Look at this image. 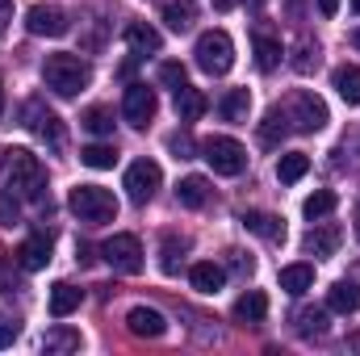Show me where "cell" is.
<instances>
[{
  "instance_id": "6da1fadb",
  "label": "cell",
  "mask_w": 360,
  "mask_h": 356,
  "mask_svg": "<svg viewBox=\"0 0 360 356\" xmlns=\"http://www.w3.org/2000/svg\"><path fill=\"white\" fill-rule=\"evenodd\" d=\"M0 189L21 197V201H42L46 197V168L34 151L25 147H8L4 164H0Z\"/></svg>"
},
{
  "instance_id": "7a4b0ae2",
  "label": "cell",
  "mask_w": 360,
  "mask_h": 356,
  "mask_svg": "<svg viewBox=\"0 0 360 356\" xmlns=\"http://www.w3.org/2000/svg\"><path fill=\"white\" fill-rule=\"evenodd\" d=\"M42 80H46V89H55L59 96H76V92H84L92 84V68L80 59V55L59 51V55H46Z\"/></svg>"
},
{
  "instance_id": "3957f363",
  "label": "cell",
  "mask_w": 360,
  "mask_h": 356,
  "mask_svg": "<svg viewBox=\"0 0 360 356\" xmlns=\"http://www.w3.org/2000/svg\"><path fill=\"white\" fill-rule=\"evenodd\" d=\"M68 205L89 227H101V222H113L117 218V197L109 189H101V184H76L72 197H68Z\"/></svg>"
},
{
  "instance_id": "277c9868",
  "label": "cell",
  "mask_w": 360,
  "mask_h": 356,
  "mask_svg": "<svg viewBox=\"0 0 360 356\" xmlns=\"http://www.w3.org/2000/svg\"><path fill=\"white\" fill-rule=\"evenodd\" d=\"M281 109H285L289 126L302 130V134H314V130L327 126V105H323V96H314L310 89H293L281 101Z\"/></svg>"
},
{
  "instance_id": "5b68a950",
  "label": "cell",
  "mask_w": 360,
  "mask_h": 356,
  "mask_svg": "<svg viewBox=\"0 0 360 356\" xmlns=\"http://www.w3.org/2000/svg\"><path fill=\"white\" fill-rule=\"evenodd\" d=\"M197 68L205 72V76H226L231 72V63H235V42H231V34L226 30H205L201 38H197Z\"/></svg>"
},
{
  "instance_id": "8992f818",
  "label": "cell",
  "mask_w": 360,
  "mask_h": 356,
  "mask_svg": "<svg viewBox=\"0 0 360 356\" xmlns=\"http://www.w3.org/2000/svg\"><path fill=\"white\" fill-rule=\"evenodd\" d=\"M201 160L218 172V177H239L248 168V151L239 139H226V134H214L201 143Z\"/></svg>"
},
{
  "instance_id": "52a82bcc",
  "label": "cell",
  "mask_w": 360,
  "mask_h": 356,
  "mask_svg": "<svg viewBox=\"0 0 360 356\" xmlns=\"http://www.w3.org/2000/svg\"><path fill=\"white\" fill-rule=\"evenodd\" d=\"M101 256H105V265L113 272L134 276L143 268V243H139V235H113V239L101 243Z\"/></svg>"
},
{
  "instance_id": "ba28073f",
  "label": "cell",
  "mask_w": 360,
  "mask_h": 356,
  "mask_svg": "<svg viewBox=\"0 0 360 356\" xmlns=\"http://www.w3.org/2000/svg\"><path fill=\"white\" fill-rule=\"evenodd\" d=\"M160 184H164V172H160L155 160H134V164L126 168V197H130L134 205H147V201L160 193Z\"/></svg>"
},
{
  "instance_id": "9c48e42d",
  "label": "cell",
  "mask_w": 360,
  "mask_h": 356,
  "mask_svg": "<svg viewBox=\"0 0 360 356\" xmlns=\"http://www.w3.org/2000/svg\"><path fill=\"white\" fill-rule=\"evenodd\" d=\"M21 122H25V130H34L42 143H51V147H63V122L38 101V96H30L25 105H21Z\"/></svg>"
},
{
  "instance_id": "30bf717a",
  "label": "cell",
  "mask_w": 360,
  "mask_h": 356,
  "mask_svg": "<svg viewBox=\"0 0 360 356\" xmlns=\"http://www.w3.org/2000/svg\"><path fill=\"white\" fill-rule=\"evenodd\" d=\"M155 109H160V96H155V89H147V84H130L126 96H122V113H126V122L139 126V130L151 126Z\"/></svg>"
},
{
  "instance_id": "8fae6325",
  "label": "cell",
  "mask_w": 360,
  "mask_h": 356,
  "mask_svg": "<svg viewBox=\"0 0 360 356\" xmlns=\"http://www.w3.org/2000/svg\"><path fill=\"white\" fill-rule=\"evenodd\" d=\"M25 30L38 34V38H63V34L72 30V21H68V13L55 8V4H34V8L25 13Z\"/></svg>"
},
{
  "instance_id": "7c38bea8",
  "label": "cell",
  "mask_w": 360,
  "mask_h": 356,
  "mask_svg": "<svg viewBox=\"0 0 360 356\" xmlns=\"http://www.w3.org/2000/svg\"><path fill=\"white\" fill-rule=\"evenodd\" d=\"M126 327H130V336H139V340H160V336L168 331V319H164L155 306H134V310L126 314Z\"/></svg>"
},
{
  "instance_id": "4fadbf2b",
  "label": "cell",
  "mask_w": 360,
  "mask_h": 356,
  "mask_svg": "<svg viewBox=\"0 0 360 356\" xmlns=\"http://www.w3.org/2000/svg\"><path fill=\"white\" fill-rule=\"evenodd\" d=\"M302 243H306L310 256H335V248L344 243V231H340L335 222H323V227H310Z\"/></svg>"
},
{
  "instance_id": "5bb4252c",
  "label": "cell",
  "mask_w": 360,
  "mask_h": 356,
  "mask_svg": "<svg viewBox=\"0 0 360 356\" xmlns=\"http://www.w3.org/2000/svg\"><path fill=\"white\" fill-rule=\"evenodd\" d=\"M17 265L25 268V272H38V268H46L51 265V235H30L17 252Z\"/></svg>"
},
{
  "instance_id": "9a60e30c",
  "label": "cell",
  "mask_w": 360,
  "mask_h": 356,
  "mask_svg": "<svg viewBox=\"0 0 360 356\" xmlns=\"http://www.w3.org/2000/svg\"><path fill=\"white\" fill-rule=\"evenodd\" d=\"M239 222H243L252 235L269 239V243H281V239H285V222H281L276 214H264V210H243V214H239Z\"/></svg>"
},
{
  "instance_id": "2e32d148",
  "label": "cell",
  "mask_w": 360,
  "mask_h": 356,
  "mask_svg": "<svg viewBox=\"0 0 360 356\" xmlns=\"http://www.w3.org/2000/svg\"><path fill=\"white\" fill-rule=\"evenodd\" d=\"M188 281H193L197 293H218V289L226 285V268L214 265V260H201V265L188 268Z\"/></svg>"
},
{
  "instance_id": "e0dca14e",
  "label": "cell",
  "mask_w": 360,
  "mask_h": 356,
  "mask_svg": "<svg viewBox=\"0 0 360 356\" xmlns=\"http://www.w3.org/2000/svg\"><path fill=\"white\" fill-rule=\"evenodd\" d=\"M327 310H335V314H356L360 310V285L356 281H335L331 293H327Z\"/></svg>"
},
{
  "instance_id": "ac0fdd59",
  "label": "cell",
  "mask_w": 360,
  "mask_h": 356,
  "mask_svg": "<svg viewBox=\"0 0 360 356\" xmlns=\"http://www.w3.org/2000/svg\"><path fill=\"white\" fill-rule=\"evenodd\" d=\"M164 21H168V30H176V34H184V30H193V21H197V0H164Z\"/></svg>"
},
{
  "instance_id": "d6986e66",
  "label": "cell",
  "mask_w": 360,
  "mask_h": 356,
  "mask_svg": "<svg viewBox=\"0 0 360 356\" xmlns=\"http://www.w3.org/2000/svg\"><path fill=\"white\" fill-rule=\"evenodd\" d=\"M80 302H84V293H80L76 285H68V281L51 285V314H55V319H68L72 310H80Z\"/></svg>"
},
{
  "instance_id": "ffe728a7",
  "label": "cell",
  "mask_w": 360,
  "mask_h": 356,
  "mask_svg": "<svg viewBox=\"0 0 360 356\" xmlns=\"http://www.w3.org/2000/svg\"><path fill=\"white\" fill-rule=\"evenodd\" d=\"M252 51H256V68H260V72H276V63H281V38H272V34H264V30H256Z\"/></svg>"
},
{
  "instance_id": "44dd1931",
  "label": "cell",
  "mask_w": 360,
  "mask_h": 356,
  "mask_svg": "<svg viewBox=\"0 0 360 356\" xmlns=\"http://www.w3.org/2000/svg\"><path fill=\"white\" fill-rule=\"evenodd\" d=\"M126 42H130V51H139V55H155L160 51V30L155 25H147V21H130L126 25Z\"/></svg>"
},
{
  "instance_id": "7402d4cb",
  "label": "cell",
  "mask_w": 360,
  "mask_h": 356,
  "mask_svg": "<svg viewBox=\"0 0 360 356\" xmlns=\"http://www.w3.org/2000/svg\"><path fill=\"white\" fill-rule=\"evenodd\" d=\"M264 314H269V298H264L260 289H248V293L235 302V319H239V323H264Z\"/></svg>"
},
{
  "instance_id": "603a6c76",
  "label": "cell",
  "mask_w": 360,
  "mask_h": 356,
  "mask_svg": "<svg viewBox=\"0 0 360 356\" xmlns=\"http://www.w3.org/2000/svg\"><path fill=\"white\" fill-rule=\"evenodd\" d=\"M205 109H210V101H205V92L201 89H188V84L176 89V117L180 122H197Z\"/></svg>"
},
{
  "instance_id": "cb8c5ba5",
  "label": "cell",
  "mask_w": 360,
  "mask_h": 356,
  "mask_svg": "<svg viewBox=\"0 0 360 356\" xmlns=\"http://www.w3.org/2000/svg\"><path fill=\"white\" fill-rule=\"evenodd\" d=\"M310 285H314V265H285L281 268V289H285V293L302 298Z\"/></svg>"
},
{
  "instance_id": "d4e9b609",
  "label": "cell",
  "mask_w": 360,
  "mask_h": 356,
  "mask_svg": "<svg viewBox=\"0 0 360 356\" xmlns=\"http://www.w3.org/2000/svg\"><path fill=\"white\" fill-rule=\"evenodd\" d=\"M289 130H293V126H289L285 109H281V105H272L269 113H264V122H260V143H264V147H276Z\"/></svg>"
},
{
  "instance_id": "484cf974",
  "label": "cell",
  "mask_w": 360,
  "mask_h": 356,
  "mask_svg": "<svg viewBox=\"0 0 360 356\" xmlns=\"http://www.w3.org/2000/svg\"><path fill=\"white\" fill-rule=\"evenodd\" d=\"M218 113H222L226 122H248V113H252V92L248 89H231L222 101H218Z\"/></svg>"
},
{
  "instance_id": "4316f807",
  "label": "cell",
  "mask_w": 360,
  "mask_h": 356,
  "mask_svg": "<svg viewBox=\"0 0 360 356\" xmlns=\"http://www.w3.org/2000/svg\"><path fill=\"white\" fill-rule=\"evenodd\" d=\"M331 84H335V92H340L348 105H360V68H356V63H344V68H335Z\"/></svg>"
},
{
  "instance_id": "83f0119b",
  "label": "cell",
  "mask_w": 360,
  "mask_h": 356,
  "mask_svg": "<svg viewBox=\"0 0 360 356\" xmlns=\"http://www.w3.org/2000/svg\"><path fill=\"white\" fill-rule=\"evenodd\" d=\"M205 197H210L205 177H184L176 184V201L184 205V210H201V205H205Z\"/></svg>"
},
{
  "instance_id": "f1b7e54d",
  "label": "cell",
  "mask_w": 360,
  "mask_h": 356,
  "mask_svg": "<svg viewBox=\"0 0 360 356\" xmlns=\"http://www.w3.org/2000/svg\"><path fill=\"white\" fill-rule=\"evenodd\" d=\"M306 172H310V155H302V151H289V155H281V164H276V180H281V184H297Z\"/></svg>"
},
{
  "instance_id": "f546056e",
  "label": "cell",
  "mask_w": 360,
  "mask_h": 356,
  "mask_svg": "<svg viewBox=\"0 0 360 356\" xmlns=\"http://www.w3.org/2000/svg\"><path fill=\"white\" fill-rule=\"evenodd\" d=\"M335 205H340V197H335L331 189H319V193H310V197L302 201V214H306L310 222H319V218H327Z\"/></svg>"
},
{
  "instance_id": "4dcf8cb0",
  "label": "cell",
  "mask_w": 360,
  "mask_h": 356,
  "mask_svg": "<svg viewBox=\"0 0 360 356\" xmlns=\"http://www.w3.org/2000/svg\"><path fill=\"white\" fill-rule=\"evenodd\" d=\"M184 252H188V243H184V239H176V235H168V239L160 243V268H164L168 276H176Z\"/></svg>"
},
{
  "instance_id": "1f68e13d",
  "label": "cell",
  "mask_w": 360,
  "mask_h": 356,
  "mask_svg": "<svg viewBox=\"0 0 360 356\" xmlns=\"http://www.w3.org/2000/svg\"><path fill=\"white\" fill-rule=\"evenodd\" d=\"M293 323H297L302 336H323V331H327V310H319V306H302V310L293 314Z\"/></svg>"
},
{
  "instance_id": "d6a6232c",
  "label": "cell",
  "mask_w": 360,
  "mask_h": 356,
  "mask_svg": "<svg viewBox=\"0 0 360 356\" xmlns=\"http://www.w3.org/2000/svg\"><path fill=\"white\" fill-rule=\"evenodd\" d=\"M42 348H46V352H76V348H80V331H72V327H51L46 340H42Z\"/></svg>"
},
{
  "instance_id": "836d02e7",
  "label": "cell",
  "mask_w": 360,
  "mask_h": 356,
  "mask_svg": "<svg viewBox=\"0 0 360 356\" xmlns=\"http://www.w3.org/2000/svg\"><path fill=\"white\" fill-rule=\"evenodd\" d=\"M80 122H84V130H89V134H101V139H105V134H113V113H109L105 105H92Z\"/></svg>"
},
{
  "instance_id": "e575fe53",
  "label": "cell",
  "mask_w": 360,
  "mask_h": 356,
  "mask_svg": "<svg viewBox=\"0 0 360 356\" xmlns=\"http://www.w3.org/2000/svg\"><path fill=\"white\" fill-rule=\"evenodd\" d=\"M113 160H117V155H113L109 143H92V147L80 151V164H89V168H96V172H101V168H113Z\"/></svg>"
},
{
  "instance_id": "d590c367",
  "label": "cell",
  "mask_w": 360,
  "mask_h": 356,
  "mask_svg": "<svg viewBox=\"0 0 360 356\" xmlns=\"http://www.w3.org/2000/svg\"><path fill=\"white\" fill-rule=\"evenodd\" d=\"M21 222V197L0 193V227H17Z\"/></svg>"
},
{
  "instance_id": "8d00e7d4",
  "label": "cell",
  "mask_w": 360,
  "mask_h": 356,
  "mask_svg": "<svg viewBox=\"0 0 360 356\" xmlns=\"http://www.w3.org/2000/svg\"><path fill=\"white\" fill-rule=\"evenodd\" d=\"M160 84H168V89L176 92L188 84V72H184V63H160Z\"/></svg>"
},
{
  "instance_id": "74e56055",
  "label": "cell",
  "mask_w": 360,
  "mask_h": 356,
  "mask_svg": "<svg viewBox=\"0 0 360 356\" xmlns=\"http://www.w3.org/2000/svg\"><path fill=\"white\" fill-rule=\"evenodd\" d=\"M0 293L4 298H13V293H21V276L8 268V260H0Z\"/></svg>"
},
{
  "instance_id": "f35d334b",
  "label": "cell",
  "mask_w": 360,
  "mask_h": 356,
  "mask_svg": "<svg viewBox=\"0 0 360 356\" xmlns=\"http://www.w3.org/2000/svg\"><path fill=\"white\" fill-rule=\"evenodd\" d=\"M17 336H21V323H17V319H8V314H0V348H13V344H17Z\"/></svg>"
},
{
  "instance_id": "ab89813d",
  "label": "cell",
  "mask_w": 360,
  "mask_h": 356,
  "mask_svg": "<svg viewBox=\"0 0 360 356\" xmlns=\"http://www.w3.org/2000/svg\"><path fill=\"white\" fill-rule=\"evenodd\" d=\"M293 68H297V72H314V68H319V46H302L297 59H293Z\"/></svg>"
},
{
  "instance_id": "60d3db41",
  "label": "cell",
  "mask_w": 360,
  "mask_h": 356,
  "mask_svg": "<svg viewBox=\"0 0 360 356\" xmlns=\"http://www.w3.org/2000/svg\"><path fill=\"white\" fill-rule=\"evenodd\" d=\"M168 147L176 151V160H193V143H188V134H172Z\"/></svg>"
},
{
  "instance_id": "b9f144b4",
  "label": "cell",
  "mask_w": 360,
  "mask_h": 356,
  "mask_svg": "<svg viewBox=\"0 0 360 356\" xmlns=\"http://www.w3.org/2000/svg\"><path fill=\"white\" fill-rule=\"evenodd\" d=\"M231 265L239 268V272H252V268H256L252 265V256H243V252H231Z\"/></svg>"
},
{
  "instance_id": "7bdbcfd3",
  "label": "cell",
  "mask_w": 360,
  "mask_h": 356,
  "mask_svg": "<svg viewBox=\"0 0 360 356\" xmlns=\"http://www.w3.org/2000/svg\"><path fill=\"white\" fill-rule=\"evenodd\" d=\"M8 21H13V0H0V34L8 30Z\"/></svg>"
},
{
  "instance_id": "ee69618b",
  "label": "cell",
  "mask_w": 360,
  "mask_h": 356,
  "mask_svg": "<svg viewBox=\"0 0 360 356\" xmlns=\"http://www.w3.org/2000/svg\"><path fill=\"white\" fill-rule=\"evenodd\" d=\"M319 13H323V17H335V13H340V0H319Z\"/></svg>"
},
{
  "instance_id": "f6af8a7d",
  "label": "cell",
  "mask_w": 360,
  "mask_h": 356,
  "mask_svg": "<svg viewBox=\"0 0 360 356\" xmlns=\"http://www.w3.org/2000/svg\"><path fill=\"white\" fill-rule=\"evenodd\" d=\"M214 4H218V8H231V4H235V0H214Z\"/></svg>"
},
{
  "instance_id": "bcb514c9",
  "label": "cell",
  "mask_w": 360,
  "mask_h": 356,
  "mask_svg": "<svg viewBox=\"0 0 360 356\" xmlns=\"http://www.w3.org/2000/svg\"><path fill=\"white\" fill-rule=\"evenodd\" d=\"M0 113H4V84H0Z\"/></svg>"
},
{
  "instance_id": "7dc6e473",
  "label": "cell",
  "mask_w": 360,
  "mask_h": 356,
  "mask_svg": "<svg viewBox=\"0 0 360 356\" xmlns=\"http://www.w3.org/2000/svg\"><path fill=\"white\" fill-rule=\"evenodd\" d=\"M352 42H356V51H360V30H356V34H352Z\"/></svg>"
},
{
  "instance_id": "c3c4849f",
  "label": "cell",
  "mask_w": 360,
  "mask_h": 356,
  "mask_svg": "<svg viewBox=\"0 0 360 356\" xmlns=\"http://www.w3.org/2000/svg\"><path fill=\"white\" fill-rule=\"evenodd\" d=\"M352 8H356V13H360V0H352Z\"/></svg>"
},
{
  "instance_id": "681fc988",
  "label": "cell",
  "mask_w": 360,
  "mask_h": 356,
  "mask_svg": "<svg viewBox=\"0 0 360 356\" xmlns=\"http://www.w3.org/2000/svg\"><path fill=\"white\" fill-rule=\"evenodd\" d=\"M356 231H360V214H356Z\"/></svg>"
}]
</instances>
